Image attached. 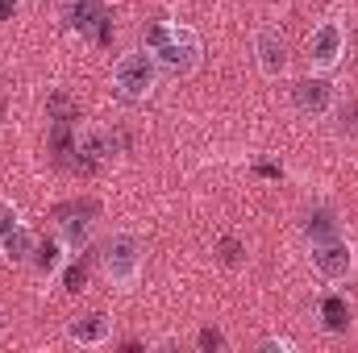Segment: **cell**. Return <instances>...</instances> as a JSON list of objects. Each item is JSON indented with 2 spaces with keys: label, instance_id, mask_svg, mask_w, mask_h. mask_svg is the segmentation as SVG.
Masks as SVG:
<instances>
[{
  "label": "cell",
  "instance_id": "1",
  "mask_svg": "<svg viewBox=\"0 0 358 353\" xmlns=\"http://www.w3.org/2000/svg\"><path fill=\"white\" fill-rule=\"evenodd\" d=\"M146 50H150L167 71H176V75L192 71V67H196V54H200V46H196V38H192L187 29L163 25V21L146 29Z\"/></svg>",
  "mask_w": 358,
  "mask_h": 353
},
{
  "label": "cell",
  "instance_id": "2",
  "mask_svg": "<svg viewBox=\"0 0 358 353\" xmlns=\"http://www.w3.org/2000/svg\"><path fill=\"white\" fill-rule=\"evenodd\" d=\"M155 80H159V71H155L150 54H125L113 71V88L121 100H146L155 91Z\"/></svg>",
  "mask_w": 358,
  "mask_h": 353
},
{
  "label": "cell",
  "instance_id": "3",
  "mask_svg": "<svg viewBox=\"0 0 358 353\" xmlns=\"http://www.w3.org/2000/svg\"><path fill=\"white\" fill-rule=\"evenodd\" d=\"M67 25L76 33H88L96 46L113 42V17L100 0H67Z\"/></svg>",
  "mask_w": 358,
  "mask_h": 353
},
{
  "label": "cell",
  "instance_id": "4",
  "mask_svg": "<svg viewBox=\"0 0 358 353\" xmlns=\"http://www.w3.org/2000/svg\"><path fill=\"white\" fill-rule=\"evenodd\" d=\"M104 270H108V278L113 283H129L134 274H138V262H142V254H138V241L129 237V233H117L113 241H104Z\"/></svg>",
  "mask_w": 358,
  "mask_h": 353
},
{
  "label": "cell",
  "instance_id": "5",
  "mask_svg": "<svg viewBox=\"0 0 358 353\" xmlns=\"http://www.w3.org/2000/svg\"><path fill=\"white\" fill-rule=\"evenodd\" d=\"M96 216H100V204L96 200H67V204L55 208V220L63 225V233L71 237V246L84 241V229H88Z\"/></svg>",
  "mask_w": 358,
  "mask_h": 353
},
{
  "label": "cell",
  "instance_id": "6",
  "mask_svg": "<svg viewBox=\"0 0 358 353\" xmlns=\"http://www.w3.org/2000/svg\"><path fill=\"white\" fill-rule=\"evenodd\" d=\"M313 266H317L325 278H346V274H350V246H346L342 237L313 241Z\"/></svg>",
  "mask_w": 358,
  "mask_h": 353
},
{
  "label": "cell",
  "instance_id": "7",
  "mask_svg": "<svg viewBox=\"0 0 358 353\" xmlns=\"http://www.w3.org/2000/svg\"><path fill=\"white\" fill-rule=\"evenodd\" d=\"M342 25L338 21H325L317 33H313V42H308V54H313V63L317 67H334L338 59H342Z\"/></svg>",
  "mask_w": 358,
  "mask_h": 353
},
{
  "label": "cell",
  "instance_id": "8",
  "mask_svg": "<svg viewBox=\"0 0 358 353\" xmlns=\"http://www.w3.org/2000/svg\"><path fill=\"white\" fill-rule=\"evenodd\" d=\"M292 100H296V108H300V112L321 117V112L329 108V100H334V88H329L325 80H300V84L292 88Z\"/></svg>",
  "mask_w": 358,
  "mask_h": 353
},
{
  "label": "cell",
  "instance_id": "9",
  "mask_svg": "<svg viewBox=\"0 0 358 353\" xmlns=\"http://www.w3.org/2000/svg\"><path fill=\"white\" fill-rule=\"evenodd\" d=\"M259 67L267 75H279L287 67V46H283L279 33H259Z\"/></svg>",
  "mask_w": 358,
  "mask_h": 353
},
{
  "label": "cell",
  "instance_id": "10",
  "mask_svg": "<svg viewBox=\"0 0 358 353\" xmlns=\"http://www.w3.org/2000/svg\"><path fill=\"white\" fill-rule=\"evenodd\" d=\"M104 333H108V320H104L100 312H88V316L71 320V329H67V337L80 341V345H96V341H104Z\"/></svg>",
  "mask_w": 358,
  "mask_h": 353
},
{
  "label": "cell",
  "instance_id": "11",
  "mask_svg": "<svg viewBox=\"0 0 358 353\" xmlns=\"http://www.w3.org/2000/svg\"><path fill=\"white\" fill-rule=\"evenodd\" d=\"M0 254H4L8 262H25V258L34 254V237H29L21 225H13V229L0 237Z\"/></svg>",
  "mask_w": 358,
  "mask_h": 353
},
{
  "label": "cell",
  "instance_id": "12",
  "mask_svg": "<svg viewBox=\"0 0 358 353\" xmlns=\"http://www.w3.org/2000/svg\"><path fill=\"white\" fill-rule=\"evenodd\" d=\"M304 233H308L313 241H329V237H338V220H334V212H329V208H313V212L304 216Z\"/></svg>",
  "mask_w": 358,
  "mask_h": 353
},
{
  "label": "cell",
  "instance_id": "13",
  "mask_svg": "<svg viewBox=\"0 0 358 353\" xmlns=\"http://www.w3.org/2000/svg\"><path fill=\"white\" fill-rule=\"evenodd\" d=\"M321 316H325V329L329 333H346V324H350V308H346L342 295H325L321 299Z\"/></svg>",
  "mask_w": 358,
  "mask_h": 353
},
{
  "label": "cell",
  "instance_id": "14",
  "mask_svg": "<svg viewBox=\"0 0 358 353\" xmlns=\"http://www.w3.org/2000/svg\"><path fill=\"white\" fill-rule=\"evenodd\" d=\"M46 112H50V121H80V108H76L63 91H55V96L46 100Z\"/></svg>",
  "mask_w": 358,
  "mask_h": 353
},
{
  "label": "cell",
  "instance_id": "15",
  "mask_svg": "<svg viewBox=\"0 0 358 353\" xmlns=\"http://www.w3.org/2000/svg\"><path fill=\"white\" fill-rule=\"evenodd\" d=\"M29 258H34V270H38V274H50V270L59 266V246H55V241H42V246H34Z\"/></svg>",
  "mask_w": 358,
  "mask_h": 353
},
{
  "label": "cell",
  "instance_id": "16",
  "mask_svg": "<svg viewBox=\"0 0 358 353\" xmlns=\"http://www.w3.org/2000/svg\"><path fill=\"white\" fill-rule=\"evenodd\" d=\"M84 283H88V262L80 258V262H71V266H67V274H63V291L80 295V291H84Z\"/></svg>",
  "mask_w": 358,
  "mask_h": 353
},
{
  "label": "cell",
  "instance_id": "17",
  "mask_svg": "<svg viewBox=\"0 0 358 353\" xmlns=\"http://www.w3.org/2000/svg\"><path fill=\"white\" fill-rule=\"evenodd\" d=\"M217 250H221V262H225V266L242 262V246H238V237H221V246H217Z\"/></svg>",
  "mask_w": 358,
  "mask_h": 353
},
{
  "label": "cell",
  "instance_id": "18",
  "mask_svg": "<svg viewBox=\"0 0 358 353\" xmlns=\"http://www.w3.org/2000/svg\"><path fill=\"white\" fill-rule=\"evenodd\" d=\"M196 341H200V350H204V353H213V350H225V337H221L217 329H200V337H196Z\"/></svg>",
  "mask_w": 358,
  "mask_h": 353
},
{
  "label": "cell",
  "instance_id": "19",
  "mask_svg": "<svg viewBox=\"0 0 358 353\" xmlns=\"http://www.w3.org/2000/svg\"><path fill=\"white\" fill-rule=\"evenodd\" d=\"M342 133H358V104L342 108Z\"/></svg>",
  "mask_w": 358,
  "mask_h": 353
},
{
  "label": "cell",
  "instance_id": "20",
  "mask_svg": "<svg viewBox=\"0 0 358 353\" xmlns=\"http://www.w3.org/2000/svg\"><path fill=\"white\" fill-rule=\"evenodd\" d=\"M13 225H17V212H13V204H0V237H4Z\"/></svg>",
  "mask_w": 358,
  "mask_h": 353
},
{
  "label": "cell",
  "instance_id": "21",
  "mask_svg": "<svg viewBox=\"0 0 358 353\" xmlns=\"http://www.w3.org/2000/svg\"><path fill=\"white\" fill-rule=\"evenodd\" d=\"M259 175H267V179H279V175H283V171H279L275 163H259Z\"/></svg>",
  "mask_w": 358,
  "mask_h": 353
},
{
  "label": "cell",
  "instance_id": "22",
  "mask_svg": "<svg viewBox=\"0 0 358 353\" xmlns=\"http://www.w3.org/2000/svg\"><path fill=\"white\" fill-rule=\"evenodd\" d=\"M13 8H17V0H0V21H8V17H13Z\"/></svg>",
  "mask_w": 358,
  "mask_h": 353
},
{
  "label": "cell",
  "instance_id": "23",
  "mask_svg": "<svg viewBox=\"0 0 358 353\" xmlns=\"http://www.w3.org/2000/svg\"><path fill=\"white\" fill-rule=\"evenodd\" d=\"M0 117H4V96H0Z\"/></svg>",
  "mask_w": 358,
  "mask_h": 353
},
{
  "label": "cell",
  "instance_id": "24",
  "mask_svg": "<svg viewBox=\"0 0 358 353\" xmlns=\"http://www.w3.org/2000/svg\"><path fill=\"white\" fill-rule=\"evenodd\" d=\"M0 329H4V320H0Z\"/></svg>",
  "mask_w": 358,
  "mask_h": 353
}]
</instances>
